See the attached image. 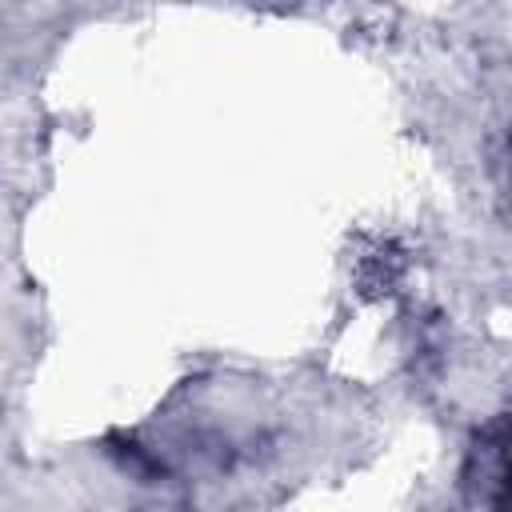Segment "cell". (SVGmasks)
I'll use <instances>...</instances> for the list:
<instances>
[{
    "mask_svg": "<svg viewBox=\"0 0 512 512\" xmlns=\"http://www.w3.org/2000/svg\"><path fill=\"white\" fill-rule=\"evenodd\" d=\"M472 468H476V480H468V484H480L488 508L492 512H512V420L492 424L476 440Z\"/></svg>",
    "mask_w": 512,
    "mask_h": 512,
    "instance_id": "6da1fadb",
    "label": "cell"
}]
</instances>
